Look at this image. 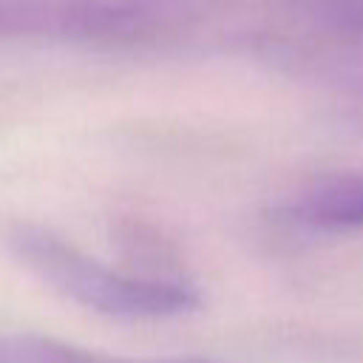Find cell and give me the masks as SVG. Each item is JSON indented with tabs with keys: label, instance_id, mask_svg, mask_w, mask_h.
I'll return each mask as SVG.
<instances>
[{
	"label": "cell",
	"instance_id": "obj_5",
	"mask_svg": "<svg viewBox=\"0 0 363 363\" xmlns=\"http://www.w3.org/2000/svg\"><path fill=\"white\" fill-rule=\"evenodd\" d=\"M0 40H3V23H0Z\"/></svg>",
	"mask_w": 363,
	"mask_h": 363
},
{
	"label": "cell",
	"instance_id": "obj_4",
	"mask_svg": "<svg viewBox=\"0 0 363 363\" xmlns=\"http://www.w3.org/2000/svg\"><path fill=\"white\" fill-rule=\"evenodd\" d=\"M0 363H210L204 357H167V360H136L91 352L48 335L6 332L0 335Z\"/></svg>",
	"mask_w": 363,
	"mask_h": 363
},
{
	"label": "cell",
	"instance_id": "obj_2",
	"mask_svg": "<svg viewBox=\"0 0 363 363\" xmlns=\"http://www.w3.org/2000/svg\"><path fill=\"white\" fill-rule=\"evenodd\" d=\"M250 51L303 82L363 99V0H258Z\"/></svg>",
	"mask_w": 363,
	"mask_h": 363
},
{
	"label": "cell",
	"instance_id": "obj_3",
	"mask_svg": "<svg viewBox=\"0 0 363 363\" xmlns=\"http://www.w3.org/2000/svg\"><path fill=\"white\" fill-rule=\"evenodd\" d=\"M281 218L312 233L363 230V173L312 179L281 207Z\"/></svg>",
	"mask_w": 363,
	"mask_h": 363
},
{
	"label": "cell",
	"instance_id": "obj_1",
	"mask_svg": "<svg viewBox=\"0 0 363 363\" xmlns=\"http://www.w3.org/2000/svg\"><path fill=\"white\" fill-rule=\"evenodd\" d=\"M6 244L40 281L102 315L156 320L193 312L201 303L199 289L182 278L113 269L40 224H14Z\"/></svg>",
	"mask_w": 363,
	"mask_h": 363
}]
</instances>
